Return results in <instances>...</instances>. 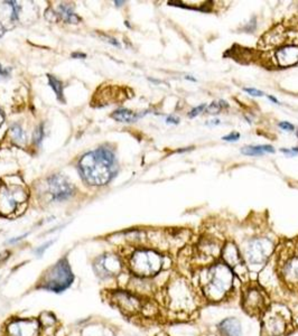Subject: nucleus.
Wrapping results in <instances>:
<instances>
[{"label": "nucleus", "instance_id": "obj_1", "mask_svg": "<svg viewBox=\"0 0 298 336\" xmlns=\"http://www.w3.org/2000/svg\"><path fill=\"white\" fill-rule=\"evenodd\" d=\"M255 56L257 64L268 70L298 65V16L272 25L260 37Z\"/></svg>", "mask_w": 298, "mask_h": 336}, {"label": "nucleus", "instance_id": "obj_2", "mask_svg": "<svg viewBox=\"0 0 298 336\" xmlns=\"http://www.w3.org/2000/svg\"><path fill=\"white\" fill-rule=\"evenodd\" d=\"M234 282V272L222 260L218 259L200 267L195 283L204 301L221 302L233 294Z\"/></svg>", "mask_w": 298, "mask_h": 336}, {"label": "nucleus", "instance_id": "obj_3", "mask_svg": "<svg viewBox=\"0 0 298 336\" xmlns=\"http://www.w3.org/2000/svg\"><path fill=\"white\" fill-rule=\"evenodd\" d=\"M79 167L83 178L90 185H105L115 173V156L109 149L100 148L84 155Z\"/></svg>", "mask_w": 298, "mask_h": 336}, {"label": "nucleus", "instance_id": "obj_4", "mask_svg": "<svg viewBox=\"0 0 298 336\" xmlns=\"http://www.w3.org/2000/svg\"><path fill=\"white\" fill-rule=\"evenodd\" d=\"M276 272L279 280L292 290L298 289V238L279 246L276 251Z\"/></svg>", "mask_w": 298, "mask_h": 336}, {"label": "nucleus", "instance_id": "obj_5", "mask_svg": "<svg viewBox=\"0 0 298 336\" xmlns=\"http://www.w3.org/2000/svg\"><path fill=\"white\" fill-rule=\"evenodd\" d=\"M166 257L153 249H137L129 258L130 271L138 278L148 279L165 268Z\"/></svg>", "mask_w": 298, "mask_h": 336}, {"label": "nucleus", "instance_id": "obj_6", "mask_svg": "<svg viewBox=\"0 0 298 336\" xmlns=\"http://www.w3.org/2000/svg\"><path fill=\"white\" fill-rule=\"evenodd\" d=\"M166 298L168 307L176 313L192 314L198 305L192 285L182 278L169 283Z\"/></svg>", "mask_w": 298, "mask_h": 336}, {"label": "nucleus", "instance_id": "obj_7", "mask_svg": "<svg viewBox=\"0 0 298 336\" xmlns=\"http://www.w3.org/2000/svg\"><path fill=\"white\" fill-rule=\"evenodd\" d=\"M272 253H274V243L269 239L255 238L246 243L242 257L248 271H259L267 265Z\"/></svg>", "mask_w": 298, "mask_h": 336}, {"label": "nucleus", "instance_id": "obj_8", "mask_svg": "<svg viewBox=\"0 0 298 336\" xmlns=\"http://www.w3.org/2000/svg\"><path fill=\"white\" fill-rule=\"evenodd\" d=\"M72 269L66 258L61 259L53 267H51L43 275L39 282V288L53 291V293H62L72 285L73 283Z\"/></svg>", "mask_w": 298, "mask_h": 336}, {"label": "nucleus", "instance_id": "obj_9", "mask_svg": "<svg viewBox=\"0 0 298 336\" xmlns=\"http://www.w3.org/2000/svg\"><path fill=\"white\" fill-rule=\"evenodd\" d=\"M242 307L249 315L263 317L269 307L266 293L255 283H245L242 291Z\"/></svg>", "mask_w": 298, "mask_h": 336}, {"label": "nucleus", "instance_id": "obj_10", "mask_svg": "<svg viewBox=\"0 0 298 336\" xmlns=\"http://www.w3.org/2000/svg\"><path fill=\"white\" fill-rule=\"evenodd\" d=\"M27 194L19 186L2 185L0 187V213L10 215L26 202Z\"/></svg>", "mask_w": 298, "mask_h": 336}, {"label": "nucleus", "instance_id": "obj_11", "mask_svg": "<svg viewBox=\"0 0 298 336\" xmlns=\"http://www.w3.org/2000/svg\"><path fill=\"white\" fill-rule=\"evenodd\" d=\"M220 258L234 272L235 277L245 280L248 276V268H246L241 251L233 242H227L222 247Z\"/></svg>", "mask_w": 298, "mask_h": 336}, {"label": "nucleus", "instance_id": "obj_12", "mask_svg": "<svg viewBox=\"0 0 298 336\" xmlns=\"http://www.w3.org/2000/svg\"><path fill=\"white\" fill-rule=\"evenodd\" d=\"M288 330V320L279 311L267 309L263 315L261 335L263 336H285Z\"/></svg>", "mask_w": 298, "mask_h": 336}, {"label": "nucleus", "instance_id": "obj_13", "mask_svg": "<svg viewBox=\"0 0 298 336\" xmlns=\"http://www.w3.org/2000/svg\"><path fill=\"white\" fill-rule=\"evenodd\" d=\"M112 301L127 315H135L143 308L141 299L134 291L118 290L112 294Z\"/></svg>", "mask_w": 298, "mask_h": 336}, {"label": "nucleus", "instance_id": "obj_14", "mask_svg": "<svg viewBox=\"0 0 298 336\" xmlns=\"http://www.w3.org/2000/svg\"><path fill=\"white\" fill-rule=\"evenodd\" d=\"M95 272L101 278H111L120 274L123 265L115 254H104L95 260Z\"/></svg>", "mask_w": 298, "mask_h": 336}, {"label": "nucleus", "instance_id": "obj_15", "mask_svg": "<svg viewBox=\"0 0 298 336\" xmlns=\"http://www.w3.org/2000/svg\"><path fill=\"white\" fill-rule=\"evenodd\" d=\"M49 190L55 201H63L73 194V185L61 175L51 177L49 179Z\"/></svg>", "mask_w": 298, "mask_h": 336}, {"label": "nucleus", "instance_id": "obj_16", "mask_svg": "<svg viewBox=\"0 0 298 336\" xmlns=\"http://www.w3.org/2000/svg\"><path fill=\"white\" fill-rule=\"evenodd\" d=\"M8 336H38L39 325L35 319H15L7 326Z\"/></svg>", "mask_w": 298, "mask_h": 336}, {"label": "nucleus", "instance_id": "obj_17", "mask_svg": "<svg viewBox=\"0 0 298 336\" xmlns=\"http://www.w3.org/2000/svg\"><path fill=\"white\" fill-rule=\"evenodd\" d=\"M218 332L220 336H242L244 330L240 320L235 317H229L218 324Z\"/></svg>", "mask_w": 298, "mask_h": 336}, {"label": "nucleus", "instance_id": "obj_18", "mask_svg": "<svg viewBox=\"0 0 298 336\" xmlns=\"http://www.w3.org/2000/svg\"><path fill=\"white\" fill-rule=\"evenodd\" d=\"M56 15L60 16L64 21H66V23L70 24H79L81 20L74 14V12H73V6L70 5V3H61Z\"/></svg>", "mask_w": 298, "mask_h": 336}, {"label": "nucleus", "instance_id": "obj_19", "mask_svg": "<svg viewBox=\"0 0 298 336\" xmlns=\"http://www.w3.org/2000/svg\"><path fill=\"white\" fill-rule=\"evenodd\" d=\"M141 114H138L136 112H132L127 109H119L112 113V118L120 123H134L137 121Z\"/></svg>", "mask_w": 298, "mask_h": 336}, {"label": "nucleus", "instance_id": "obj_20", "mask_svg": "<svg viewBox=\"0 0 298 336\" xmlns=\"http://www.w3.org/2000/svg\"><path fill=\"white\" fill-rule=\"evenodd\" d=\"M241 153L246 156H260V155L268 154V153H275V149L272 146L269 145H260V146H249L242 148Z\"/></svg>", "mask_w": 298, "mask_h": 336}, {"label": "nucleus", "instance_id": "obj_21", "mask_svg": "<svg viewBox=\"0 0 298 336\" xmlns=\"http://www.w3.org/2000/svg\"><path fill=\"white\" fill-rule=\"evenodd\" d=\"M83 336H115V334L108 328L92 326L91 328H88Z\"/></svg>", "mask_w": 298, "mask_h": 336}, {"label": "nucleus", "instance_id": "obj_22", "mask_svg": "<svg viewBox=\"0 0 298 336\" xmlns=\"http://www.w3.org/2000/svg\"><path fill=\"white\" fill-rule=\"evenodd\" d=\"M49 82H50L51 88H53L55 94H56V97L58 98V100L63 99V84H62L61 81L56 79L55 76L49 75Z\"/></svg>", "mask_w": 298, "mask_h": 336}, {"label": "nucleus", "instance_id": "obj_23", "mask_svg": "<svg viewBox=\"0 0 298 336\" xmlns=\"http://www.w3.org/2000/svg\"><path fill=\"white\" fill-rule=\"evenodd\" d=\"M10 135H12V138L14 140H16L17 142H24L25 141V138H26V136H25V132L23 129H21L19 125L15 124L13 125L12 128H10Z\"/></svg>", "mask_w": 298, "mask_h": 336}, {"label": "nucleus", "instance_id": "obj_24", "mask_svg": "<svg viewBox=\"0 0 298 336\" xmlns=\"http://www.w3.org/2000/svg\"><path fill=\"white\" fill-rule=\"evenodd\" d=\"M228 106V105L224 101H219V102H213L211 103V106H208L207 111L209 113H219L221 111V109L222 108H226Z\"/></svg>", "mask_w": 298, "mask_h": 336}, {"label": "nucleus", "instance_id": "obj_25", "mask_svg": "<svg viewBox=\"0 0 298 336\" xmlns=\"http://www.w3.org/2000/svg\"><path fill=\"white\" fill-rule=\"evenodd\" d=\"M6 3H8V5L12 7V19L13 20H17L18 19V16H19V12H20V6L18 5L17 2L15 1H7Z\"/></svg>", "mask_w": 298, "mask_h": 336}, {"label": "nucleus", "instance_id": "obj_26", "mask_svg": "<svg viewBox=\"0 0 298 336\" xmlns=\"http://www.w3.org/2000/svg\"><path fill=\"white\" fill-rule=\"evenodd\" d=\"M44 137V130H43V125L40 124L36 129L35 132H34V142L35 143H39L42 141V139Z\"/></svg>", "mask_w": 298, "mask_h": 336}, {"label": "nucleus", "instance_id": "obj_27", "mask_svg": "<svg viewBox=\"0 0 298 336\" xmlns=\"http://www.w3.org/2000/svg\"><path fill=\"white\" fill-rule=\"evenodd\" d=\"M205 108H207V105H202L200 106H196V108H194L192 111L189 113V117L190 118H195V117L197 116V114H200L201 112H203Z\"/></svg>", "mask_w": 298, "mask_h": 336}, {"label": "nucleus", "instance_id": "obj_28", "mask_svg": "<svg viewBox=\"0 0 298 336\" xmlns=\"http://www.w3.org/2000/svg\"><path fill=\"white\" fill-rule=\"evenodd\" d=\"M239 138H240V134H239V132H231L230 135L224 136L222 139L226 140V141H237Z\"/></svg>", "mask_w": 298, "mask_h": 336}, {"label": "nucleus", "instance_id": "obj_29", "mask_svg": "<svg viewBox=\"0 0 298 336\" xmlns=\"http://www.w3.org/2000/svg\"><path fill=\"white\" fill-rule=\"evenodd\" d=\"M244 90L246 92V93H249L250 95H253V97H263V92L257 90V88H244Z\"/></svg>", "mask_w": 298, "mask_h": 336}, {"label": "nucleus", "instance_id": "obj_30", "mask_svg": "<svg viewBox=\"0 0 298 336\" xmlns=\"http://www.w3.org/2000/svg\"><path fill=\"white\" fill-rule=\"evenodd\" d=\"M281 153L285 154L286 156H289V157H294L298 155V148L297 147H294L292 149H281Z\"/></svg>", "mask_w": 298, "mask_h": 336}, {"label": "nucleus", "instance_id": "obj_31", "mask_svg": "<svg viewBox=\"0 0 298 336\" xmlns=\"http://www.w3.org/2000/svg\"><path fill=\"white\" fill-rule=\"evenodd\" d=\"M279 127H280L282 130H286V131L295 130V127H294V124L287 123V121H284V123L279 124Z\"/></svg>", "mask_w": 298, "mask_h": 336}, {"label": "nucleus", "instance_id": "obj_32", "mask_svg": "<svg viewBox=\"0 0 298 336\" xmlns=\"http://www.w3.org/2000/svg\"><path fill=\"white\" fill-rule=\"evenodd\" d=\"M51 245H52V241L47 242V243H46V245H44V246H42V247H40V248H38L37 250H36V253H37V254H38V256H40V254H43V252H44V251H45V250H46L47 248H49V247H50Z\"/></svg>", "mask_w": 298, "mask_h": 336}, {"label": "nucleus", "instance_id": "obj_33", "mask_svg": "<svg viewBox=\"0 0 298 336\" xmlns=\"http://www.w3.org/2000/svg\"><path fill=\"white\" fill-rule=\"evenodd\" d=\"M9 75V70L3 69L1 64H0V77H7Z\"/></svg>", "mask_w": 298, "mask_h": 336}, {"label": "nucleus", "instance_id": "obj_34", "mask_svg": "<svg viewBox=\"0 0 298 336\" xmlns=\"http://www.w3.org/2000/svg\"><path fill=\"white\" fill-rule=\"evenodd\" d=\"M166 123L167 124H177L179 123V119L178 118H175V117H168L166 119Z\"/></svg>", "mask_w": 298, "mask_h": 336}, {"label": "nucleus", "instance_id": "obj_35", "mask_svg": "<svg viewBox=\"0 0 298 336\" xmlns=\"http://www.w3.org/2000/svg\"><path fill=\"white\" fill-rule=\"evenodd\" d=\"M286 336H298V330H294L292 332H288Z\"/></svg>", "mask_w": 298, "mask_h": 336}, {"label": "nucleus", "instance_id": "obj_36", "mask_svg": "<svg viewBox=\"0 0 298 336\" xmlns=\"http://www.w3.org/2000/svg\"><path fill=\"white\" fill-rule=\"evenodd\" d=\"M73 57H82V58H86L87 55L86 54H81V53H73L72 54Z\"/></svg>", "mask_w": 298, "mask_h": 336}, {"label": "nucleus", "instance_id": "obj_37", "mask_svg": "<svg viewBox=\"0 0 298 336\" xmlns=\"http://www.w3.org/2000/svg\"><path fill=\"white\" fill-rule=\"evenodd\" d=\"M268 99H269V100H270V101H272V102H275V103H276V105H279V101H278V100H277V99H276V98H274V97H271V95H268Z\"/></svg>", "mask_w": 298, "mask_h": 336}, {"label": "nucleus", "instance_id": "obj_38", "mask_svg": "<svg viewBox=\"0 0 298 336\" xmlns=\"http://www.w3.org/2000/svg\"><path fill=\"white\" fill-rule=\"evenodd\" d=\"M3 34H5V28H3V26L0 24V37H1Z\"/></svg>", "mask_w": 298, "mask_h": 336}, {"label": "nucleus", "instance_id": "obj_39", "mask_svg": "<svg viewBox=\"0 0 298 336\" xmlns=\"http://www.w3.org/2000/svg\"><path fill=\"white\" fill-rule=\"evenodd\" d=\"M220 121L219 120H212V123H209L208 124H219Z\"/></svg>", "mask_w": 298, "mask_h": 336}, {"label": "nucleus", "instance_id": "obj_40", "mask_svg": "<svg viewBox=\"0 0 298 336\" xmlns=\"http://www.w3.org/2000/svg\"><path fill=\"white\" fill-rule=\"evenodd\" d=\"M2 123H3V116H2L1 111H0V125H1Z\"/></svg>", "mask_w": 298, "mask_h": 336}, {"label": "nucleus", "instance_id": "obj_41", "mask_svg": "<svg viewBox=\"0 0 298 336\" xmlns=\"http://www.w3.org/2000/svg\"><path fill=\"white\" fill-rule=\"evenodd\" d=\"M115 3H117V6H121L120 3H123V1H115Z\"/></svg>", "mask_w": 298, "mask_h": 336}, {"label": "nucleus", "instance_id": "obj_42", "mask_svg": "<svg viewBox=\"0 0 298 336\" xmlns=\"http://www.w3.org/2000/svg\"><path fill=\"white\" fill-rule=\"evenodd\" d=\"M296 136L298 137V130H297V132H296Z\"/></svg>", "mask_w": 298, "mask_h": 336}]
</instances>
